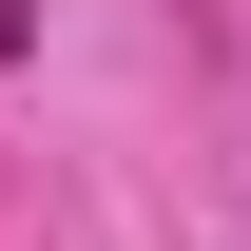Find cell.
Masks as SVG:
<instances>
[{
	"instance_id": "obj_1",
	"label": "cell",
	"mask_w": 251,
	"mask_h": 251,
	"mask_svg": "<svg viewBox=\"0 0 251 251\" xmlns=\"http://www.w3.org/2000/svg\"><path fill=\"white\" fill-rule=\"evenodd\" d=\"M0 58H39V0H0Z\"/></svg>"
}]
</instances>
